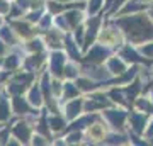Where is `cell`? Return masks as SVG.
<instances>
[{
	"instance_id": "cell-1",
	"label": "cell",
	"mask_w": 153,
	"mask_h": 146,
	"mask_svg": "<svg viewBox=\"0 0 153 146\" xmlns=\"http://www.w3.org/2000/svg\"><path fill=\"white\" fill-rule=\"evenodd\" d=\"M10 134L16 138L21 145H29L31 143V138H33L34 131H33V124L27 122L22 117H17L16 124L10 126Z\"/></svg>"
},
{
	"instance_id": "cell-2",
	"label": "cell",
	"mask_w": 153,
	"mask_h": 146,
	"mask_svg": "<svg viewBox=\"0 0 153 146\" xmlns=\"http://www.w3.org/2000/svg\"><path fill=\"white\" fill-rule=\"evenodd\" d=\"M9 24H10V27L16 31V34L19 36L21 41H26V39H31V38L36 36V27H34V24H31L29 21H26L24 17L9 19Z\"/></svg>"
},
{
	"instance_id": "cell-3",
	"label": "cell",
	"mask_w": 153,
	"mask_h": 146,
	"mask_svg": "<svg viewBox=\"0 0 153 146\" xmlns=\"http://www.w3.org/2000/svg\"><path fill=\"white\" fill-rule=\"evenodd\" d=\"M10 105L16 117H26L27 114H31L34 110V107L29 104L26 95H14V97H10Z\"/></svg>"
},
{
	"instance_id": "cell-4",
	"label": "cell",
	"mask_w": 153,
	"mask_h": 146,
	"mask_svg": "<svg viewBox=\"0 0 153 146\" xmlns=\"http://www.w3.org/2000/svg\"><path fill=\"white\" fill-rule=\"evenodd\" d=\"M26 99L29 100V104L33 105L34 109H41L44 104V97H43V90H41V85H39V82L36 80L33 85L29 87L27 90H26Z\"/></svg>"
},
{
	"instance_id": "cell-5",
	"label": "cell",
	"mask_w": 153,
	"mask_h": 146,
	"mask_svg": "<svg viewBox=\"0 0 153 146\" xmlns=\"http://www.w3.org/2000/svg\"><path fill=\"white\" fill-rule=\"evenodd\" d=\"M0 39H2L9 48H14V46L22 43L21 39H19V36L16 34V31L10 27V24H5V22L0 26Z\"/></svg>"
},
{
	"instance_id": "cell-6",
	"label": "cell",
	"mask_w": 153,
	"mask_h": 146,
	"mask_svg": "<svg viewBox=\"0 0 153 146\" xmlns=\"http://www.w3.org/2000/svg\"><path fill=\"white\" fill-rule=\"evenodd\" d=\"M12 116H14V112H12L10 99L2 93V97H0V124L9 122V119H12Z\"/></svg>"
},
{
	"instance_id": "cell-7",
	"label": "cell",
	"mask_w": 153,
	"mask_h": 146,
	"mask_svg": "<svg viewBox=\"0 0 153 146\" xmlns=\"http://www.w3.org/2000/svg\"><path fill=\"white\" fill-rule=\"evenodd\" d=\"M105 136V127L102 124H92L87 127V138L92 141H102Z\"/></svg>"
},
{
	"instance_id": "cell-8",
	"label": "cell",
	"mask_w": 153,
	"mask_h": 146,
	"mask_svg": "<svg viewBox=\"0 0 153 146\" xmlns=\"http://www.w3.org/2000/svg\"><path fill=\"white\" fill-rule=\"evenodd\" d=\"M117 34L116 33H111V31H104V33L100 34V41L104 44H116L117 43Z\"/></svg>"
},
{
	"instance_id": "cell-9",
	"label": "cell",
	"mask_w": 153,
	"mask_h": 146,
	"mask_svg": "<svg viewBox=\"0 0 153 146\" xmlns=\"http://www.w3.org/2000/svg\"><path fill=\"white\" fill-rule=\"evenodd\" d=\"M9 138H10V126L5 122L0 126V145H7Z\"/></svg>"
},
{
	"instance_id": "cell-10",
	"label": "cell",
	"mask_w": 153,
	"mask_h": 146,
	"mask_svg": "<svg viewBox=\"0 0 153 146\" xmlns=\"http://www.w3.org/2000/svg\"><path fill=\"white\" fill-rule=\"evenodd\" d=\"M10 5H12V0H0V16H9L10 12Z\"/></svg>"
},
{
	"instance_id": "cell-11",
	"label": "cell",
	"mask_w": 153,
	"mask_h": 146,
	"mask_svg": "<svg viewBox=\"0 0 153 146\" xmlns=\"http://www.w3.org/2000/svg\"><path fill=\"white\" fill-rule=\"evenodd\" d=\"M48 124H49V127H51L53 131H58V129H61V124H65V122H61L56 116H51V117L48 119Z\"/></svg>"
},
{
	"instance_id": "cell-12",
	"label": "cell",
	"mask_w": 153,
	"mask_h": 146,
	"mask_svg": "<svg viewBox=\"0 0 153 146\" xmlns=\"http://www.w3.org/2000/svg\"><path fill=\"white\" fill-rule=\"evenodd\" d=\"M9 49H10V48H9V46H7L2 39H0V58H4V56L9 53Z\"/></svg>"
},
{
	"instance_id": "cell-13",
	"label": "cell",
	"mask_w": 153,
	"mask_h": 146,
	"mask_svg": "<svg viewBox=\"0 0 153 146\" xmlns=\"http://www.w3.org/2000/svg\"><path fill=\"white\" fill-rule=\"evenodd\" d=\"M4 24V16H0V26Z\"/></svg>"
}]
</instances>
